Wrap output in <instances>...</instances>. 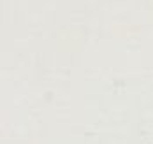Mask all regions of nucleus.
Here are the masks:
<instances>
[]
</instances>
